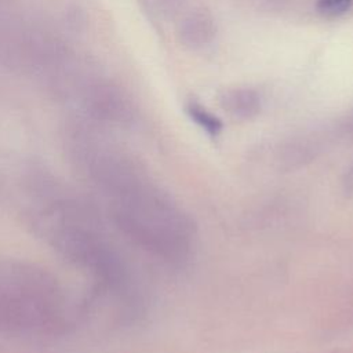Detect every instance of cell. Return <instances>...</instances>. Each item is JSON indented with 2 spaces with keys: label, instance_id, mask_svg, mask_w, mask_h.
<instances>
[{
  "label": "cell",
  "instance_id": "3957f363",
  "mask_svg": "<svg viewBox=\"0 0 353 353\" xmlns=\"http://www.w3.org/2000/svg\"><path fill=\"white\" fill-rule=\"evenodd\" d=\"M186 113L197 125H200L211 137H216L222 131V121L200 103L190 101L186 105Z\"/></svg>",
  "mask_w": 353,
  "mask_h": 353
},
{
  "label": "cell",
  "instance_id": "277c9868",
  "mask_svg": "<svg viewBox=\"0 0 353 353\" xmlns=\"http://www.w3.org/2000/svg\"><path fill=\"white\" fill-rule=\"evenodd\" d=\"M353 0H317V10L324 17L332 18L343 14Z\"/></svg>",
  "mask_w": 353,
  "mask_h": 353
},
{
  "label": "cell",
  "instance_id": "7a4b0ae2",
  "mask_svg": "<svg viewBox=\"0 0 353 353\" xmlns=\"http://www.w3.org/2000/svg\"><path fill=\"white\" fill-rule=\"evenodd\" d=\"M182 40L192 46H203L214 36V23L208 14L197 11L183 19L181 25Z\"/></svg>",
  "mask_w": 353,
  "mask_h": 353
},
{
  "label": "cell",
  "instance_id": "6da1fadb",
  "mask_svg": "<svg viewBox=\"0 0 353 353\" xmlns=\"http://www.w3.org/2000/svg\"><path fill=\"white\" fill-rule=\"evenodd\" d=\"M221 103L237 116H251L261 106L259 94L248 87L228 88L221 94Z\"/></svg>",
  "mask_w": 353,
  "mask_h": 353
}]
</instances>
